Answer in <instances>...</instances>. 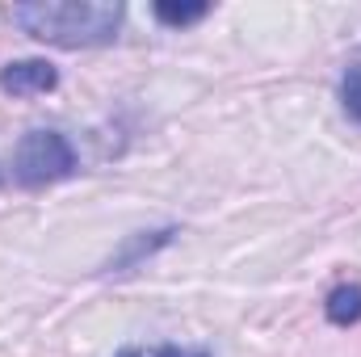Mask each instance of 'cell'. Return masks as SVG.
Here are the masks:
<instances>
[{"label": "cell", "instance_id": "obj_1", "mask_svg": "<svg viewBox=\"0 0 361 357\" xmlns=\"http://www.w3.org/2000/svg\"><path fill=\"white\" fill-rule=\"evenodd\" d=\"M8 17L38 42L80 51V47L114 42L126 8L109 0H38V4H13Z\"/></svg>", "mask_w": 361, "mask_h": 357}, {"label": "cell", "instance_id": "obj_2", "mask_svg": "<svg viewBox=\"0 0 361 357\" xmlns=\"http://www.w3.org/2000/svg\"><path fill=\"white\" fill-rule=\"evenodd\" d=\"M76 173V152L59 131H30L13 147V177L25 189H42Z\"/></svg>", "mask_w": 361, "mask_h": 357}, {"label": "cell", "instance_id": "obj_3", "mask_svg": "<svg viewBox=\"0 0 361 357\" xmlns=\"http://www.w3.org/2000/svg\"><path fill=\"white\" fill-rule=\"evenodd\" d=\"M59 85V72L47 59H17L0 68V92L8 97H42Z\"/></svg>", "mask_w": 361, "mask_h": 357}, {"label": "cell", "instance_id": "obj_4", "mask_svg": "<svg viewBox=\"0 0 361 357\" xmlns=\"http://www.w3.org/2000/svg\"><path fill=\"white\" fill-rule=\"evenodd\" d=\"M328 320L341 324V328L357 324L361 320V286H336L328 294Z\"/></svg>", "mask_w": 361, "mask_h": 357}, {"label": "cell", "instance_id": "obj_5", "mask_svg": "<svg viewBox=\"0 0 361 357\" xmlns=\"http://www.w3.org/2000/svg\"><path fill=\"white\" fill-rule=\"evenodd\" d=\"M341 101H345V114L361 122V55L345 68V76H341Z\"/></svg>", "mask_w": 361, "mask_h": 357}, {"label": "cell", "instance_id": "obj_6", "mask_svg": "<svg viewBox=\"0 0 361 357\" xmlns=\"http://www.w3.org/2000/svg\"><path fill=\"white\" fill-rule=\"evenodd\" d=\"M210 8L206 4H189V8H173V4H156V17L169 21V25H189V21H202Z\"/></svg>", "mask_w": 361, "mask_h": 357}, {"label": "cell", "instance_id": "obj_7", "mask_svg": "<svg viewBox=\"0 0 361 357\" xmlns=\"http://www.w3.org/2000/svg\"><path fill=\"white\" fill-rule=\"evenodd\" d=\"M118 357H210L206 349H180V345H160V349H122Z\"/></svg>", "mask_w": 361, "mask_h": 357}]
</instances>
